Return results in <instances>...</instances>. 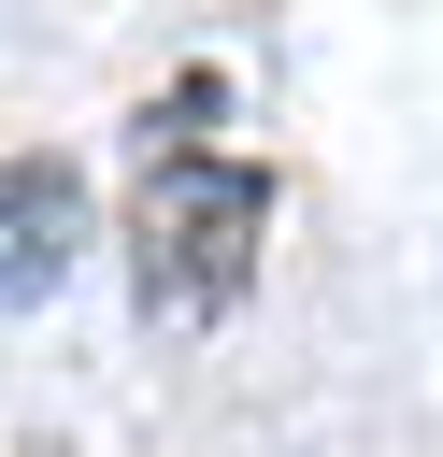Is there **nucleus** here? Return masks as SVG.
<instances>
[{
	"mask_svg": "<svg viewBox=\"0 0 443 457\" xmlns=\"http://www.w3.org/2000/svg\"><path fill=\"white\" fill-rule=\"evenodd\" d=\"M272 257V171L257 157H200V143H157L143 157V200H129V271L157 314H229Z\"/></svg>",
	"mask_w": 443,
	"mask_h": 457,
	"instance_id": "f257e3e1",
	"label": "nucleus"
},
{
	"mask_svg": "<svg viewBox=\"0 0 443 457\" xmlns=\"http://www.w3.org/2000/svg\"><path fill=\"white\" fill-rule=\"evenodd\" d=\"M86 257V186L71 157H0V300H43Z\"/></svg>",
	"mask_w": 443,
	"mask_h": 457,
	"instance_id": "f03ea898",
	"label": "nucleus"
}]
</instances>
